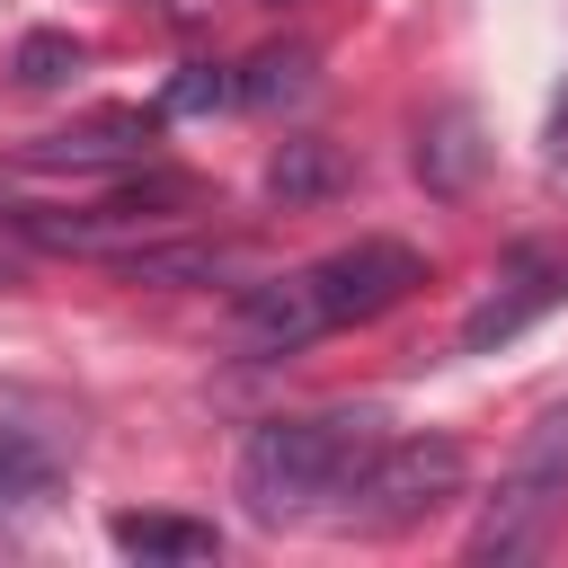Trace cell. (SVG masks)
<instances>
[{
  "label": "cell",
  "instance_id": "5",
  "mask_svg": "<svg viewBox=\"0 0 568 568\" xmlns=\"http://www.w3.org/2000/svg\"><path fill=\"white\" fill-rule=\"evenodd\" d=\"M302 275H311V293H320L328 328H355V320L399 311V302L426 284V257H417L408 240H346V248H328V257H320V266H302Z\"/></svg>",
  "mask_w": 568,
  "mask_h": 568
},
{
  "label": "cell",
  "instance_id": "16",
  "mask_svg": "<svg viewBox=\"0 0 568 568\" xmlns=\"http://www.w3.org/2000/svg\"><path fill=\"white\" fill-rule=\"evenodd\" d=\"M213 106H240V71H222V62H186L160 89V115H213Z\"/></svg>",
  "mask_w": 568,
  "mask_h": 568
},
{
  "label": "cell",
  "instance_id": "1",
  "mask_svg": "<svg viewBox=\"0 0 568 568\" xmlns=\"http://www.w3.org/2000/svg\"><path fill=\"white\" fill-rule=\"evenodd\" d=\"M382 417L373 408H311V417H266L240 444V497L257 524H293L320 515L328 497L355 488V470L373 462Z\"/></svg>",
  "mask_w": 568,
  "mask_h": 568
},
{
  "label": "cell",
  "instance_id": "3",
  "mask_svg": "<svg viewBox=\"0 0 568 568\" xmlns=\"http://www.w3.org/2000/svg\"><path fill=\"white\" fill-rule=\"evenodd\" d=\"M186 204H204L195 178H178V169H142V178H124L115 195H98V204H80V213H18V231H27L36 248H62V257H124V248L178 231Z\"/></svg>",
  "mask_w": 568,
  "mask_h": 568
},
{
  "label": "cell",
  "instance_id": "13",
  "mask_svg": "<svg viewBox=\"0 0 568 568\" xmlns=\"http://www.w3.org/2000/svg\"><path fill=\"white\" fill-rule=\"evenodd\" d=\"M80 62H89V44H80V36H53V27L18 36V53H9L18 89H62V80H80Z\"/></svg>",
  "mask_w": 568,
  "mask_h": 568
},
{
  "label": "cell",
  "instance_id": "2",
  "mask_svg": "<svg viewBox=\"0 0 568 568\" xmlns=\"http://www.w3.org/2000/svg\"><path fill=\"white\" fill-rule=\"evenodd\" d=\"M559 524H568V399H550L515 435V453H506V470H497V488H488L462 559L470 568H524V559L550 550Z\"/></svg>",
  "mask_w": 568,
  "mask_h": 568
},
{
  "label": "cell",
  "instance_id": "17",
  "mask_svg": "<svg viewBox=\"0 0 568 568\" xmlns=\"http://www.w3.org/2000/svg\"><path fill=\"white\" fill-rule=\"evenodd\" d=\"M160 18H169V27H204V18H213V0H160Z\"/></svg>",
  "mask_w": 568,
  "mask_h": 568
},
{
  "label": "cell",
  "instance_id": "4",
  "mask_svg": "<svg viewBox=\"0 0 568 568\" xmlns=\"http://www.w3.org/2000/svg\"><path fill=\"white\" fill-rule=\"evenodd\" d=\"M462 444L453 435H382L373 444V462L355 470V488H346V524L355 532H408V524H426L435 506H453L462 497Z\"/></svg>",
  "mask_w": 568,
  "mask_h": 568
},
{
  "label": "cell",
  "instance_id": "11",
  "mask_svg": "<svg viewBox=\"0 0 568 568\" xmlns=\"http://www.w3.org/2000/svg\"><path fill=\"white\" fill-rule=\"evenodd\" d=\"M106 541H115L124 559H151V568H204V559L222 550V532L195 524V515H115Z\"/></svg>",
  "mask_w": 568,
  "mask_h": 568
},
{
  "label": "cell",
  "instance_id": "9",
  "mask_svg": "<svg viewBox=\"0 0 568 568\" xmlns=\"http://www.w3.org/2000/svg\"><path fill=\"white\" fill-rule=\"evenodd\" d=\"M240 266H248L240 240H178V231H160V240H142V248L115 257L124 284H160V293H178V284H231Z\"/></svg>",
  "mask_w": 568,
  "mask_h": 568
},
{
  "label": "cell",
  "instance_id": "19",
  "mask_svg": "<svg viewBox=\"0 0 568 568\" xmlns=\"http://www.w3.org/2000/svg\"><path fill=\"white\" fill-rule=\"evenodd\" d=\"M559 169H568V151H559Z\"/></svg>",
  "mask_w": 568,
  "mask_h": 568
},
{
  "label": "cell",
  "instance_id": "6",
  "mask_svg": "<svg viewBox=\"0 0 568 568\" xmlns=\"http://www.w3.org/2000/svg\"><path fill=\"white\" fill-rule=\"evenodd\" d=\"M568 293V257H550V248H506V266H497V284L479 293V311L462 320V355H488V346H506V337H524L550 302Z\"/></svg>",
  "mask_w": 568,
  "mask_h": 568
},
{
  "label": "cell",
  "instance_id": "8",
  "mask_svg": "<svg viewBox=\"0 0 568 568\" xmlns=\"http://www.w3.org/2000/svg\"><path fill=\"white\" fill-rule=\"evenodd\" d=\"M231 337H240L248 355H302L311 337H328V311H320V293H311L302 266H293V275H257V284H240V302H231Z\"/></svg>",
  "mask_w": 568,
  "mask_h": 568
},
{
  "label": "cell",
  "instance_id": "18",
  "mask_svg": "<svg viewBox=\"0 0 568 568\" xmlns=\"http://www.w3.org/2000/svg\"><path fill=\"white\" fill-rule=\"evenodd\" d=\"M550 142L568 151V89H559V106H550Z\"/></svg>",
  "mask_w": 568,
  "mask_h": 568
},
{
  "label": "cell",
  "instance_id": "14",
  "mask_svg": "<svg viewBox=\"0 0 568 568\" xmlns=\"http://www.w3.org/2000/svg\"><path fill=\"white\" fill-rule=\"evenodd\" d=\"M266 186H275L284 204H320V195L337 186V151H328V142H284L275 169H266Z\"/></svg>",
  "mask_w": 568,
  "mask_h": 568
},
{
  "label": "cell",
  "instance_id": "7",
  "mask_svg": "<svg viewBox=\"0 0 568 568\" xmlns=\"http://www.w3.org/2000/svg\"><path fill=\"white\" fill-rule=\"evenodd\" d=\"M151 133H160V106H106V115H80L44 142H27V169H71V178H98V169H151Z\"/></svg>",
  "mask_w": 568,
  "mask_h": 568
},
{
  "label": "cell",
  "instance_id": "12",
  "mask_svg": "<svg viewBox=\"0 0 568 568\" xmlns=\"http://www.w3.org/2000/svg\"><path fill=\"white\" fill-rule=\"evenodd\" d=\"M311 89V44H266V53H248V71H240V106H284V98H302Z\"/></svg>",
  "mask_w": 568,
  "mask_h": 568
},
{
  "label": "cell",
  "instance_id": "10",
  "mask_svg": "<svg viewBox=\"0 0 568 568\" xmlns=\"http://www.w3.org/2000/svg\"><path fill=\"white\" fill-rule=\"evenodd\" d=\"M417 186L426 195H470V178H479V160H488V142H479V115L470 106H435L426 124H417Z\"/></svg>",
  "mask_w": 568,
  "mask_h": 568
},
{
  "label": "cell",
  "instance_id": "15",
  "mask_svg": "<svg viewBox=\"0 0 568 568\" xmlns=\"http://www.w3.org/2000/svg\"><path fill=\"white\" fill-rule=\"evenodd\" d=\"M44 497H53V453H36L27 435H9V426H0V515L44 506Z\"/></svg>",
  "mask_w": 568,
  "mask_h": 568
},
{
  "label": "cell",
  "instance_id": "20",
  "mask_svg": "<svg viewBox=\"0 0 568 568\" xmlns=\"http://www.w3.org/2000/svg\"><path fill=\"white\" fill-rule=\"evenodd\" d=\"M0 213H9V204H0Z\"/></svg>",
  "mask_w": 568,
  "mask_h": 568
}]
</instances>
